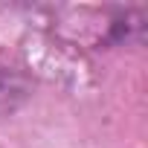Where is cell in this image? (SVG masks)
Wrapping results in <instances>:
<instances>
[{
  "instance_id": "cell-1",
  "label": "cell",
  "mask_w": 148,
  "mask_h": 148,
  "mask_svg": "<svg viewBox=\"0 0 148 148\" xmlns=\"http://www.w3.org/2000/svg\"><path fill=\"white\" fill-rule=\"evenodd\" d=\"M32 93V82L26 79V73L15 64L0 61V116H6L18 110Z\"/></svg>"
}]
</instances>
